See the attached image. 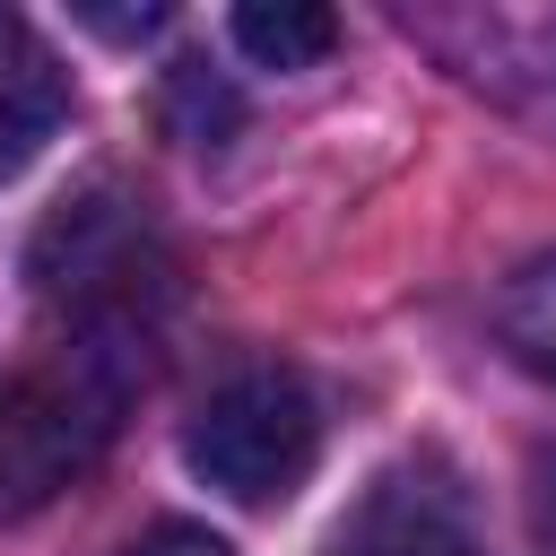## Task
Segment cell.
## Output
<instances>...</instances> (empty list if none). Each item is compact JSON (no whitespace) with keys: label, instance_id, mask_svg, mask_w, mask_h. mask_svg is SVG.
<instances>
[{"label":"cell","instance_id":"cell-5","mask_svg":"<svg viewBox=\"0 0 556 556\" xmlns=\"http://www.w3.org/2000/svg\"><path fill=\"white\" fill-rule=\"evenodd\" d=\"M321 556H486L469 495L443 460H391L321 539Z\"/></svg>","mask_w":556,"mask_h":556},{"label":"cell","instance_id":"cell-11","mask_svg":"<svg viewBox=\"0 0 556 556\" xmlns=\"http://www.w3.org/2000/svg\"><path fill=\"white\" fill-rule=\"evenodd\" d=\"M78 17H87L96 35H156V26H165V9H148V17H130V9H78Z\"/></svg>","mask_w":556,"mask_h":556},{"label":"cell","instance_id":"cell-4","mask_svg":"<svg viewBox=\"0 0 556 556\" xmlns=\"http://www.w3.org/2000/svg\"><path fill=\"white\" fill-rule=\"evenodd\" d=\"M400 26L495 104L556 122V9H408Z\"/></svg>","mask_w":556,"mask_h":556},{"label":"cell","instance_id":"cell-8","mask_svg":"<svg viewBox=\"0 0 556 556\" xmlns=\"http://www.w3.org/2000/svg\"><path fill=\"white\" fill-rule=\"evenodd\" d=\"M495 339H504L539 382H556V252H539V261H521V269L504 278V295H495Z\"/></svg>","mask_w":556,"mask_h":556},{"label":"cell","instance_id":"cell-3","mask_svg":"<svg viewBox=\"0 0 556 556\" xmlns=\"http://www.w3.org/2000/svg\"><path fill=\"white\" fill-rule=\"evenodd\" d=\"M182 460L226 504H287L321 460V408H313L304 374H287V365L226 374L200 400V417L182 426Z\"/></svg>","mask_w":556,"mask_h":556},{"label":"cell","instance_id":"cell-10","mask_svg":"<svg viewBox=\"0 0 556 556\" xmlns=\"http://www.w3.org/2000/svg\"><path fill=\"white\" fill-rule=\"evenodd\" d=\"M530 521H539V556H556V452L539 460V486H530Z\"/></svg>","mask_w":556,"mask_h":556},{"label":"cell","instance_id":"cell-6","mask_svg":"<svg viewBox=\"0 0 556 556\" xmlns=\"http://www.w3.org/2000/svg\"><path fill=\"white\" fill-rule=\"evenodd\" d=\"M61 113H70V70L17 9H0V182H17L43 156Z\"/></svg>","mask_w":556,"mask_h":556},{"label":"cell","instance_id":"cell-7","mask_svg":"<svg viewBox=\"0 0 556 556\" xmlns=\"http://www.w3.org/2000/svg\"><path fill=\"white\" fill-rule=\"evenodd\" d=\"M226 26H235V43H243L261 70H313V61L339 43V17L313 9V0H243Z\"/></svg>","mask_w":556,"mask_h":556},{"label":"cell","instance_id":"cell-9","mask_svg":"<svg viewBox=\"0 0 556 556\" xmlns=\"http://www.w3.org/2000/svg\"><path fill=\"white\" fill-rule=\"evenodd\" d=\"M130 556H235V547H226L217 530H200V521H156Z\"/></svg>","mask_w":556,"mask_h":556},{"label":"cell","instance_id":"cell-1","mask_svg":"<svg viewBox=\"0 0 556 556\" xmlns=\"http://www.w3.org/2000/svg\"><path fill=\"white\" fill-rule=\"evenodd\" d=\"M130 382H139V339H78L61 348V365L0 382V521H26L104 452Z\"/></svg>","mask_w":556,"mask_h":556},{"label":"cell","instance_id":"cell-2","mask_svg":"<svg viewBox=\"0 0 556 556\" xmlns=\"http://www.w3.org/2000/svg\"><path fill=\"white\" fill-rule=\"evenodd\" d=\"M26 278L43 304H61L78 321V339H139L148 304L165 295L174 278V252L165 235L148 226L139 200L122 191H87V200H61L26 252Z\"/></svg>","mask_w":556,"mask_h":556}]
</instances>
